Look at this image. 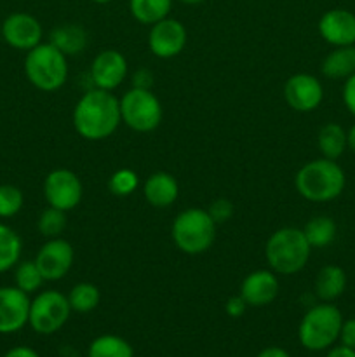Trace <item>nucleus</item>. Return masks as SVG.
<instances>
[{
    "label": "nucleus",
    "mask_w": 355,
    "mask_h": 357,
    "mask_svg": "<svg viewBox=\"0 0 355 357\" xmlns=\"http://www.w3.org/2000/svg\"><path fill=\"white\" fill-rule=\"evenodd\" d=\"M122 122L120 100L111 91L90 89L73 108V128L89 142H101L117 131Z\"/></svg>",
    "instance_id": "obj_1"
},
{
    "label": "nucleus",
    "mask_w": 355,
    "mask_h": 357,
    "mask_svg": "<svg viewBox=\"0 0 355 357\" xmlns=\"http://www.w3.org/2000/svg\"><path fill=\"white\" fill-rule=\"evenodd\" d=\"M294 185L298 194L310 202H329L340 197L347 178L336 160L322 159L303 164L296 173Z\"/></svg>",
    "instance_id": "obj_2"
},
{
    "label": "nucleus",
    "mask_w": 355,
    "mask_h": 357,
    "mask_svg": "<svg viewBox=\"0 0 355 357\" xmlns=\"http://www.w3.org/2000/svg\"><path fill=\"white\" fill-rule=\"evenodd\" d=\"M312 246L306 241L301 229L284 227L268 237L265 246V257L275 274L292 275L298 274L308 264Z\"/></svg>",
    "instance_id": "obj_3"
},
{
    "label": "nucleus",
    "mask_w": 355,
    "mask_h": 357,
    "mask_svg": "<svg viewBox=\"0 0 355 357\" xmlns=\"http://www.w3.org/2000/svg\"><path fill=\"white\" fill-rule=\"evenodd\" d=\"M24 75L31 86L44 93H52L65 86L68 79L66 56L51 42L38 44L26 52L24 58Z\"/></svg>",
    "instance_id": "obj_4"
},
{
    "label": "nucleus",
    "mask_w": 355,
    "mask_h": 357,
    "mask_svg": "<svg viewBox=\"0 0 355 357\" xmlns=\"http://www.w3.org/2000/svg\"><path fill=\"white\" fill-rule=\"evenodd\" d=\"M174 246L187 255H202L216 239V223L207 209L190 208L181 211L171 227Z\"/></svg>",
    "instance_id": "obj_5"
},
{
    "label": "nucleus",
    "mask_w": 355,
    "mask_h": 357,
    "mask_svg": "<svg viewBox=\"0 0 355 357\" xmlns=\"http://www.w3.org/2000/svg\"><path fill=\"white\" fill-rule=\"evenodd\" d=\"M341 324H343V316H341L340 309L334 307L333 303L324 302L319 305H313L299 323V344L306 351H326L331 345L336 344V340L340 338Z\"/></svg>",
    "instance_id": "obj_6"
},
{
    "label": "nucleus",
    "mask_w": 355,
    "mask_h": 357,
    "mask_svg": "<svg viewBox=\"0 0 355 357\" xmlns=\"http://www.w3.org/2000/svg\"><path fill=\"white\" fill-rule=\"evenodd\" d=\"M122 122L136 132H150L162 122V105L150 89L132 87L120 100Z\"/></svg>",
    "instance_id": "obj_7"
},
{
    "label": "nucleus",
    "mask_w": 355,
    "mask_h": 357,
    "mask_svg": "<svg viewBox=\"0 0 355 357\" xmlns=\"http://www.w3.org/2000/svg\"><path fill=\"white\" fill-rule=\"evenodd\" d=\"M72 307L68 296L56 289H47L35 296L30 302L28 324L38 335H52L61 330L70 319Z\"/></svg>",
    "instance_id": "obj_8"
},
{
    "label": "nucleus",
    "mask_w": 355,
    "mask_h": 357,
    "mask_svg": "<svg viewBox=\"0 0 355 357\" xmlns=\"http://www.w3.org/2000/svg\"><path fill=\"white\" fill-rule=\"evenodd\" d=\"M82 181L73 171L54 169L45 176L44 195L49 206L61 211H72L82 201Z\"/></svg>",
    "instance_id": "obj_9"
},
{
    "label": "nucleus",
    "mask_w": 355,
    "mask_h": 357,
    "mask_svg": "<svg viewBox=\"0 0 355 357\" xmlns=\"http://www.w3.org/2000/svg\"><path fill=\"white\" fill-rule=\"evenodd\" d=\"M73 258H75V253H73L72 244L61 237H56V239H49L38 250L35 264L44 281H59L70 272Z\"/></svg>",
    "instance_id": "obj_10"
},
{
    "label": "nucleus",
    "mask_w": 355,
    "mask_h": 357,
    "mask_svg": "<svg viewBox=\"0 0 355 357\" xmlns=\"http://www.w3.org/2000/svg\"><path fill=\"white\" fill-rule=\"evenodd\" d=\"M187 45V28L173 17H164L152 24L148 35V47L157 58L169 59L180 54Z\"/></svg>",
    "instance_id": "obj_11"
},
{
    "label": "nucleus",
    "mask_w": 355,
    "mask_h": 357,
    "mask_svg": "<svg viewBox=\"0 0 355 357\" xmlns=\"http://www.w3.org/2000/svg\"><path fill=\"white\" fill-rule=\"evenodd\" d=\"M28 295L16 286L0 288V335H10L23 330L30 316Z\"/></svg>",
    "instance_id": "obj_12"
},
{
    "label": "nucleus",
    "mask_w": 355,
    "mask_h": 357,
    "mask_svg": "<svg viewBox=\"0 0 355 357\" xmlns=\"http://www.w3.org/2000/svg\"><path fill=\"white\" fill-rule=\"evenodd\" d=\"M322 84L310 73H296L289 77L284 86L285 103L296 112H313L322 103Z\"/></svg>",
    "instance_id": "obj_13"
},
{
    "label": "nucleus",
    "mask_w": 355,
    "mask_h": 357,
    "mask_svg": "<svg viewBox=\"0 0 355 357\" xmlns=\"http://www.w3.org/2000/svg\"><path fill=\"white\" fill-rule=\"evenodd\" d=\"M2 37L10 47L28 52L42 42V24L31 14L14 13L2 23Z\"/></svg>",
    "instance_id": "obj_14"
},
{
    "label": "nucleus",
    "mask_w": 355,
    "mask_h": 357,
    "mask_svg": "<svg viewBox=\"0 0 355 357\" xmlns=\"http://www.w3.org/2000/svg\"><path fill=\"white\" fill-rule=\"evenodd\" d=\"M125 75H127V61L122 52L115 49L101 51L90 65V79L97 89H117L124 82Z\"/></svg>",
    "instance_id": "obj_15"
},
{
    "label": "nucleus",
    "mask_w": 355,
    "mask_h": 357,
    "mask_svg": "<svg viewBox=\"0 0 355 357\" xmlns=\"http://www.w3.org/2000/svg\"><path fill=\"white\" fill-rule=\"evenodd\" d=\"M319 33L334 47L355 45V14L347 9H331L319 21Z\"/></svg>",
    "instance_id": "obj_16"
},
{
    "label": "nucleus",
    "mask_w": 355,
    "mask_h": 357,
    "mask_svg": "<svg viewBox=\"0 0 355 357\" xmlns=\"http://www.w3.org/2000/svg\"><path fill=\"white\" fill-rule=\"evenodd\" d=\"M240 296L247 307L270 305L278 295V279L274 271H254L240 284Z\"/></svg>",
    "instance_id": "obj_17"
},
{
    "label": "nucleus",
    "mask_w": 355,
    "mask_h": 357,
    "mask_svg": "<svg viewBox=\"0 0 355 357\" xmlns=\"http://www.w3.org/2000/svg\"><path fill=\"white\" fill-rule=\"evenodd\" d=\"M178 194H180V185L176 178L164 171L153 173L143 185V195L153 208H169L176 202Z\"/></svg>",
    "instance_id": "obj_18"
},
{
    "label": "nucleus",
    "mask_w": 355,
    "mask_h": 357,
    "mask_svg": "<svg viewBox=\"0 0 355 357\" xmlns=\"http://www.w3.org/2000/svg\"><path fill=\"white\" fill-rule=\"evenodd\" d=\"M347 288V274L338 265H326L320 268L315 279V295L322 302H334Z\"/></svg>",
    "instance_id": "obj_19"
},
{
    "label": "nucleus",
    "mask_w": 355,
    "mask_h": 357,
    "mask_svg": "<svg viewBox=\"0 0 355 357\" xmlns=\"http://www.w3.org/2000/svg\"><path fill=\"white\" fill-rule=\"evenodd\" d=\"M320 70L327 79L347 80L355 73V45H343L331 51L324 58Z\"/></svg>",
    "instance_id": "obj_20"
},
{
    "label": "nucleus",
    "mask_w": 355,
    "mask_h": 357,
    "mask_svg": "<svg viewBox=\"0 0 355 357\" xmlns=\"http://www.w3.org/2000/svg\"><path fill=\"white\" fill-rule=\"evenodd\" d=\"M51 44L65 56L79 54L87 45V33L79 24H61L51 31Z\"/></svg>",
    "instance_id": "obj_21"
},
{
    "label": "nucleus",
    "mask_w": 355,
    "mask_h": 357,
    "mask_svg": "<svg viewBox=\"0 0 355 357\" xmlns=\"http://www.w3.org/2000/svg\"><path fill=\"white\" fill-rule=\"evenodd\" d=\"M317 145H319L322 157L331 160H336L338 157L343 155L345 149H347V131L341 128L336 122H329V124L322 126L317 136Z\"/></svg>",
    "instance_id": "obj_22"
},
{
    "label": "nucleus",
    "mask_w": 355,
    "mask_h": 357,
    "mask_svg": "<svg viewBox=\"0 0 355 357\" xmlns=\"http://www.w3.org/2000/svg\"><path fill=\"white\" fill-rule=\"evenodd\" d=\"M173 0H129L132 17L141 24H155L169 16Z\"/></svg>",
    "instance_id": "obj_23"
},
{
    "label": "nucleus",
    "mask_w": 355,
    "mask_h": 357,
    "mask_svg": "<svg viewBox=\"0 0 355 357\" xmlns=\"http://www.w3.org/2000/svg\"><path fill=\"white\" fill-rule=\"evenodd\" d=\"M87 357H134L131 344L117 335H101L90 342Z\"/></svg>",
    "instance_id": "obj_24"
},
{
    "label": "nucleus",
    "mask_w": 355,
    "mask_h": 357,
    "mask_svg": "<svg viewBox=\"0 0 355 357\" xmlns=\"http://www.w3.org/2000/svg\"><path fill=\"white\" fill-rule=\"evenodd\" d=\"M23 251V243L16 230L0 223V274L16 267Z\"/></svg>",
    "instance_id": "obj_25"
},
{
    "label": "nucleus",
    "mask_w": 355,
    "mask_h": 357,
    "mask_svg": "<svg viewBox=\"0 0 355 357\" xmlns=\"http://www.w3.org/2000/svg\"><path fill=\"white\" fill-rule=\"evenodd\" d=\"M336 223L329 216H315L303 229L306 241L312 248H326L336 237Z\"/></svg>",
    "instance_id": "obj_26"
},
{
    "label": "nucleus",
    "mask_w": 355,
    "mask_h": 357,
    "mask_svg": "<svg viewBox=\"0 0 355 357\" xmlns=\"http://www.w3.org/2000/svg\"><path fill=\"white\" fill-rule=\"evenodd\" d=\"M100 289L94 284H90V282H80V284H75L68 295L70 307H72L73 312L79 314H87L90 312V310H94L100 305Z\"/></svg>",
    "instance_id": "obj_27"
},
{
    "label": "nucleus",
    "mask_w": 355,
    "mask_h": 357,
    "mask_svg": "<svg viewBox=\"0 0 355 357\" xmlns=\"http://www.w3.org/2000/svg\"><path fill=\"white\" fill-rule=\"evenodd\" d=\"M14 282H16V288H19L21 291H24L26 295L35 293L42 284H44V278H42L35 260L21 261V264L17 265L16 271H14Z\"/></svg>",
    "instance_id": "obj_28"
},
{
    "label": "nucleus",
    "mask_w": 355,
    "mask_h": 357,
    "mask_svg": "<svg viewBox=\"0 0 355 357\" xmlns=\"http://www.w3.org/2000/svg\"><path fill=\"white\" fill-rule=\"evenodd\" d=\"M38 232L42 234L47 239H56L63 234V230L66 229V215L61 209H56L52 206H49L47 209L42 211V215L38 216Z\"/></svg>",
    "instance_id": "obj_29"
},
{
    "label": "nucleus",
    "mask_w": 355,
    "mask_h": 357,
    "mask_svg": "<svg viewBox=\"0 0 355 357\" xmlns=\"http://www.w3.org/2000/svg\"><path fill=\"white\" fill-rule=\"evenodd\" d=\"M23 192L14 185H0V218H10L23 208Z\"/></svg>",
    "instance_id": "obj_30"
},
{
    "label": "nucleus",
    "mask_w": 355,
    "mask_h": 357,
    "mask_svg": "<svg viewBox=\"0 0 355 357\" xmlns=\"http://www.w3.org/2000/svg\"><path fill=\"white\" fill-rule=\"evenodd\" d=\"M138 174L132 169H118L111 174L110 181H108V187H110V192L113 195H118V197H127L132 192L138 188Z\"/></svg>",
    "instance_id": "obj_31"
},
{
    "label": "nucleus",
    "mask_w": 355,
    "mask_h": 357,
    "mask_svg": "<svg viewBox=\"0 0 355 357\" xmlns=\"http://www.w3.org/2000/svg\"><path fill=\"white\" fill-rule=\"evenodd\" d=\"M207 213L211 215V218L214 220V223H225L232 218L233 215V204L228 201V199H216V201L211 202Z\"/></svg>",
    "instance_id": "obj_32"
},
{
    "label": "nucleus",
    "mask_w": 355,
    "mask_h": 357,
    "mask_svg": "<svg viewBox=\"0 0 355 357\" xmlns=\"http://www.w3.org/2000/svg\"><path fill=\"white\" fill-rule=\"evenodd\" d=\"M338 340H340L341 345H345V347L355 349V317L343 321L340 338H338Z\"/></svg>",
    "instance_id": "obj_33"
},
{
    "label": "nucleus",
    "mask_w": 355,
    "mask_h": 357,
    "mask_svg": "<svg viewBox=\"0 0 355 357\" xmlns=\"http://www.w3.org/2000/svg\"><path fill=\"white\" fill-rule=\"evenodd\" d=\"M246 309H247V303L240 295L230 296L225 303L226 314H228L230 317H233V319H237V317H242L244 312H246Z\"/></svg>",
    "instance_id": "obj_34"
},
{
    "label": "nucleus",
    "mask_w": 355,
    "mask_h": 357,
    "mask_svg": "<svg viewBox=\"0 0 355 357\" xmlns=\"http://www.w3.org/2000/svg\"><path fill=\"white\" fill-rule=\"evenodd\" d=\"M343 101H345V107L348 108V112L355 117V73L345 80Z\"/></svg>",
    "instance_id": "obj_35"
},
{
    "label": "nucleus",
    "mask_w": 355,
    "mask_h": 357,
    "mask_svg": "<svg viewBox=\"0 0 355 357\" xmlns=\"http://www.w3.org/2000/svg\"><path fill=\"white\" fill-rule=\"evenodd\" d=\"M132 84H134V87H139V89H150V86H152V73L145 68L138 70L134 77H132Z\"/></svg>",
    "instance_id": "obj_36"
},
{
    "label": "nucleus",
    "mask_w": 355,
    "mask_h": 357,
    "mask_svg": "<svg viewBox=\"0 0 355 357\" xmlns=\"http://www.w3.org/2000/svg\"><path fill=\"white\" fill-rule=\"evenodd\" d=\"M3 357H40L38 352H35L31 347H24V345H19V347H14L10 351H7Z\"/></svg>",
    "instance_id": "obj_37"
},
{
    "label": "nucleus",
    "mask_w": 355,
    "mask_h": 357,
    "mask_svg": "<svg viewBox=\"0 0 355 357\" xmlns=\"http://www.w3.org/2000/svg\"><path fill=\"white\" fill-rule=\"evenodd\" d=\"M326 357H355V349L345 347V345H338L327 352Z\"/></svg>",
    "instance_id": "obj_38"
},
{
    "label": "nucleus",
    "mask_w": 355,
    "mask_h": 357,
    "mask_svg": "<svg viewBox=\"0 0 355 357\" xmlns=\"http://www.w3.org/2000/svg\"><path fill=\"white\" fill-rule=\"evenodd\" d=\"M256 357H291L289 352H285L281 347H267L260 352Z\"/></svg>",
    "instance_id": "obj_39"
},
{
    "label": "nucleus",
    "mask_w": 355,
    "mask_h": 357,
    "mask_svg": "<svg viewBox=\"0 0 355 357\" xmlns=\"http://www.w3.org/2000/svg\"><path fill=\"white\" fill-rule=\"evenodd\" d=\"M347 145H348V149L355 153V124L352 126L350 131L347 132Z\"/></svg>",
    "instance_id": "obj_40"
},
{
    "label": "nucleus",
    "mask_w": 355,
    "mask_h": 357,
    "mask_svg": "<svg viewBox=\"0 0 355 357\" xmlns=\"http://www.w3.org/2000/svg\"><path fill=\"white\" fill-rule=\"evenodd\" d=\"M180 2L187 3V6H197V3H202L204 0H180Z\"/></svg>",
    "instance_id": "obj_41"
},
{
    "label": "nucleus",
    "mask_w": 355,
    "mask_h": 357,
    "mask_svg": "<svg viewBox=\"0 0 355 357\" xmlns=\"http://www.w3.org/2000/svg\"><path fill=\"white\" fill-rule=\"evenodd\" d=\"M93 2H96V3H108V2H111V0H93Z\"/></svg>",
    "instance_id": "obj_42"
}]
</instances>
